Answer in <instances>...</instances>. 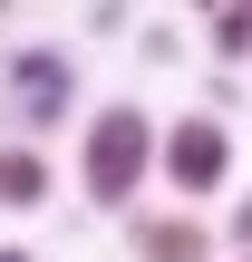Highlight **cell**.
<instances>
[{
    "label": "cell",
    "mask_w": 252,
    "mask_h": 262,
    "mask_svg": "<svg viewBox=\"0 0 252 262\" xmlns=\"http://www.w3.org/2000/svg\"><path fill=\"white\" fill-rule=\"evenodd\" d=\"M155 117L136 107V97H107L87 126H78V194L97 204V214H126L136 194H146V175H155Z\"/></svg>",
    "instance_id": "obj_1"
},
{
    "label": "cell",
    "mask_w": 252,
    "mask_h": 262,
    "mask_svg": "<svg viewBox=\"0 0 252 262\" xmlns=\"http://www.w3.org/2000/svg\"><path fill=\"white\" fill-rule=\"evenodd\" d=\"M155 175L185 194V204H204V194H223L233 185V126L214 117V107H194V117H175L165 136H155Z\"/></svg>",
    "instance_id": "obj_2"
},
{
    "label": "cell",
    "mask_w": 252,
    "mask_h": 262,
    "mask_svg": "<svg viewBox=\"0 0 252 262\" xmlns=\"http://www.w3.org/2000/svg\"><path fill=\"white\" fill-rule=\"evenodd\" d=\"M126 253L136 262H214L204 214H126Z\"/></svg>",
    "instance_id": "obj_3"
},
{
    "label": "cell",
    "mask_w": 252,
    "mask_h": 262,
    "mask_svg": "<svg viewBox=\"0 0 252 262\" xmlns=\"http://www.w3.org/2000/svg\"><path fill=\"white\" fill-rule=\"evenodd\" d=\"M10 78L29 88V126H58L68 117V49H19Z\"/></svg>",
    "instance_id": "obj_4"
},
{
    "label": "cell",
    "mask_w": 252,
    "mask_h": 262,
    "mask_svg": "<svg viewBox=\"0 0 252 262\" xmlns=\"http://www.w3.org/2000/svg\"><path fill=\"white\" fill-rule=\"evenodd\" d=\"M49 194H58V175H49V156H39L29 136H10V146H0V214H39Z\"/></svg>",
    "instance_id": "obj_5"
},
{
    "label": "cell",
    "mask_w": 252,
    "mask_h": 262,
    "mask_svg": "<svg viewBox=\"0 0 252 262\" xmlns=\"http://www.w3.org/2000/svg\"><path fill=\"white\" fill-rule=\"evenodd\" d=\"M204 39H214V58H252V10H214Z\"/></svg>",
    "instance_id": "obj_6"
},
{
    "label": "cell",
    "mask_w": 252,
    "mask_h": 262,
    "mask_svg": "<svg viewBox=\"0 0 252 262\" xmlns=\"http://www.w3.org/2000/svg\"><path fill=\"white\" fill-rule=\"evenodd\" d=\"M233 243H252V194H243V204H233Z\"/></svg>",
    "instance_id": "obj_7"
},
{
    "label": "cell",
    "mask_w": 252,
    "mask_h": 262,
    "mask_svg": "<svg viewBox=\"0 0 252 262\" xmlns=\"http://www.w3.org/2000/svg\"><path fill=\"white\" fill-rule=\"evenodd\" d=\"M0 262H29V253H19V243H0Z\"/></svg>",
    "instance_id": "obj_8"
},
{
    "label": "cell",
    "mask_w": 252,
    "mask_h": 262,
    "mask_svg": "<svg viewBox=\"0 0 252 262\" xmlns=\"http://www.w3.org/2000/svg\"><path fill=\"white\" fill-rule=\"evenodd\" d=\"M233 262H252V253H233Z\"/></svg>",
    "instance_id": "obj_9"
}]
</instances>
